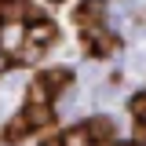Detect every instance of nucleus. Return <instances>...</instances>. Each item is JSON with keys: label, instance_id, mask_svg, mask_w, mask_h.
<instances>
[{"label": "nucleus", "instance_id": "nucleus-13", "mask_svg": "<svg viewBox=\"0 0 146 146\" xmlns=\"http://www.w3.org/2000/svg\"><path fill=\"white\" fill-rule=\"evenodd\" d=\"M117 146H135V143H117Z\"/></svg>", "mask_w": 146, "mask_h": 146}, {"label": "nucleus", "instance_id": "nucleus-3", "mask_svg": "<svg viewBox=\"0 0 146 146\" xmlns=\"http://www.w3.org/2000/svg\"><path fill=\"white\" fill-rule=\"evenodd\" d=\"M36 80H40V84H48L51 91H62V88H70V84H73V73L66 70V66H55V70L36 73Z\"/></svg>", "mask_w": 146, "mask_h": 146}, {"label": "nucleus", "instance_id": "nucleus-11", "mask_svg": "<svg viewBox=\"0 0 146 146\" xmlns=\"http://www.w3.org/2000/svg\"><path fill=\"white\" fill-rule=\"evenodd\" d=\"M15 62H22V58H15V55H7V51H0V73H7Z\"/></svg>", "mask_w": 146, "mask_h": 146}, {"label": "nucleus", "instance_id": "nucleus-2", "mask_svg": "<svg viewBox=\"0 0 146 146\" xmlns=\"http://www.w3.org/2000/svg\"><path fill=\"white\" fill-rule=\"evenodd\" d=\"M26 40H29L33 51H40V48H51L55 40H58V29H55V22H48V18H33L29 29H26Z\"/></svg>", "mask_w": 146, "mask_h": 146}, {"label": "nucleus", "instance_id": "nucleus-7", "mask_svg": "<svg viewBox=\"0 0 146 146\" xmlns=\"http://www.w3.org/2000/svg\"><path fill=\"white\" fill-rule=\"evenodd\" d=\"M29 131H33V128H29V121H26V117L18 113L15 121H11V124L4 128V139H7V143H18V139H26Z\"/></svg>", "mask_w": 146, "mask_h": 146}, {"label": "nucleus", "instance_id": "nucleus-12", "mask_svg": "<svg viewBox=\"0 0 146 146\" xmlns=\"http://www.w3.org/2000/svg\"><path fill=\"white\" fill-rule=\"evenodd\" d=\"M0 22H4V4H0Z\"/></svg>", "mask_w": 146, "mask_h": 146}, {"label": "nucleus", "instance_id": "nucleus-1", "mask_svg": "<svg viewBox=\"0 0 146 146\" xmlns=\"http://www.w3.org/2000/svg\"><path fill=\"white\" fill-rule=\"evenodd\" d=\"M102 18H106V4H102V0H80V4L73 7V22H77V29H80V33L99 29V26H102Z\"/></svg>", "mask_w": 146, "mask_h": 146}, {"label": "nucleus", "instance_id": "nucleus-8", "mask_svg": "<svg viewBox=\"0 0 146 146\" xmlns=\"http://www.w3.org/2000/svg\"><path fill=\"white\" fill-rule=\"evenodd\" d=\"M88 128H91V139H95V143H102V139H110V135H113V124H110L106 117H95Z\"/></svg>", "mask_w": 146, "mask_h": 146}, {"label": "nucleus", "instance_id": "nucleus-9", "mask_svg": "<svg viewBox=\"0 0 146 146\" xmlns=\"http://www.w3.org/2000/svg\"><path fill=\"white\" fill-rule=\"evenodd\" d=\"M51 95H55V91L48 88V84H40V80L29 84V102H51Z\"/></svg>", "mask_w": 146, "mask_h": 146}, {"label": "nucleus", "instance_id": "nucleus-4", "mask_svg": "<svg viewBox=\"0 0 146 146\" xmlns=\"http://www.w3.org/2000/svg\"><path fill=\"white\" fill-rule=\"evenodd\" d=\"M22 117L29 121V128H44V124H51V121H55V117H51V106H48V102H26Z\"/></svg>", "mask_w": 146, "mask_h": 146}, {"label": "nucleus", "instance_id": "nucleus-10", "mask_svg": "<svg viewBox=\"0 0 146 146\" xmlns=\"http://www.w3.org/2000/svg\"><path fill=\"white\" fill-rule=\"evenodd\" d=\"M131 113H135L139 121H146V95H135V99H131Z\"/></svg>", "mask_w": 146, "mask_h": 146}, {"label": "nucleus", "instance_id": "nucleus-5", "mask_svg": "<svg viewBox=\"0 0 146 146\" xmlns=\"http://www.w3.org/2000/svg\"><path fill=\"white\" fill-rule=\"evenodd\" d=\"M84 36H88V48H91V55H110L113 48H117V36L102 33V26H99V29H91V33H84Z\"/></svg>", "mask_w": 146, "mask_h": 146}, {"label": "nucleus", "instance_id": "nucleus-6", "mask_svg": "<svg viewBox=\"0 0 146 146\" xmlns=\"http://www.w3.org/2000/svg\"><path fill=\"white\" fill-rule=\"evenodd\" d=\"M62 146H95V139H91V128H88V124L70 128V131L62 135Z\"/></svg>", "mask_w": 146, "mask_h": 146}]
</instances>
